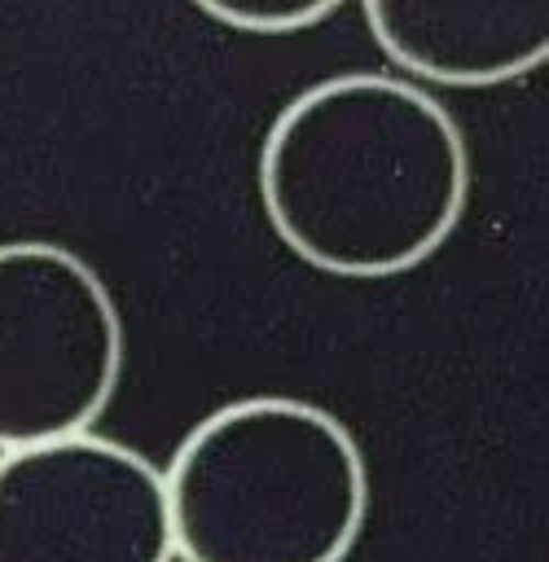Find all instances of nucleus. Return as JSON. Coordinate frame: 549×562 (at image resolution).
<instances>
[{"label":"nucleus","mask_w":549,"mask_h":562,"mask_svg":"<svg viewBox=\"0 0 549 562\" xmlns=\"http://www.w3.org/2000/svg\"><path fill=\"white\" fill-rule=\"evenodd\" d=\"M466 198L457 119L400 75H329L290 97L259 145L272 233L334 277L378 281L426 263L461 224Z\"/></svg>","instance_id":"obj_1"},{"label":"nucleus","mask_w":549,"mask_h":562,"mask_svg":"<svg viewBox=\"0 0 549 562\" xmlns=\"http://www.w3.org/2000/svg\"><path fill=\"white\" fill-rule=\"evenodd\" d=\"M163 492L180 562H343L369 514L356 435L294 395L206 413L171 452Z\"/></svg>","instance_id":"obj_2"},{"label":"nucleus","mask_w":549,"mask_h":562,"mask_svg":"<svg viewBox=\"0 0 549 562\" xmlns=\"http://www.w3.org/2000/svg\"><path fill=\"white\" fill-rule=\"evenodd\" d=\"M123 373L101 272L61 241H0V452L88 435Z\"/></svg>","instance_id":"obj_3"},{"label":"nucleus","mask_w":549,"mask_h":562,"mask_svg":"<svg viewBox=\"0 0 549 562\" xmlns=\"http://www.w3.org/2000/svg\"><path fill=\"white\" fill-rule=\"evenodd\" d=\"M0 562H176L163 470L92 430L0 452Z\"/></svg>","instance_id":"obj_4"},{"label":"nucleus","mask_w":549,"mask_h":562,"mask_svg":"<svg viewBox=\"0 0 549 562\" xmlns=\"http://www.w3.org/2000/svg\"><path fill=\"white\" fill-rule=\"evenodd\" d=\"M365 22L378 48L408 75L448 88L518 79L549 57V4L373 0Z\"/></svg>","instance_id":"obj_5"},{"label":"nucleus","mask_w":549,"mask_h":562,"mask_svg":"<svg viewBox=\"0 0 549 562\" xmlns=\"http://www.w3.org/2000/svg\"><path fill=\"white\" fill-rule=\"evenodd\" d=\"M202 13L242 35H294V31H307L334 18L338 4L334 0H307V4H215L206 0Z\"/></svg>","instance_id":"obj_6"}]
</instances>
